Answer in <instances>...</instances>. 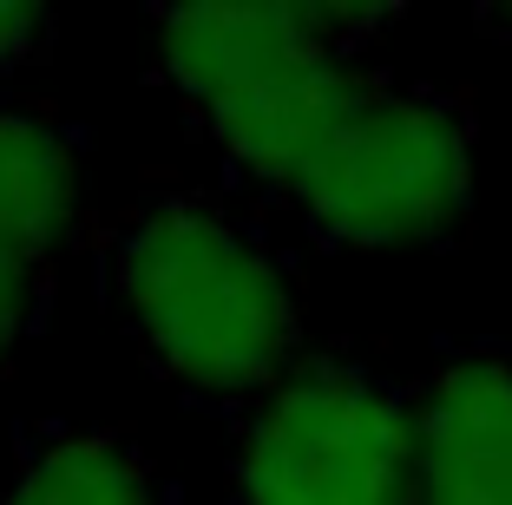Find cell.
Returning <instances> with one entry per match:
<instances>
[{
	"label": "cell",
	"mask_w": 512,
	"mask_h": 505,
	"mask_svg": "<svg viewBox=\"0 0 512 505\" xmlns=\"http://www.w3.org/2000/svg\"><path fill=\"white\" fill-rule=\"evenodd\" d=\"M46 46H53V14L33 0H0V79L46 60Z\"/></svg>",
	"instance_id": "cell-10"
},
{
	"label": "cell",
	"mask_w": 512,
	"mask_h": 505,
	"mask_svg": "<svg viewBox=\"0 0 512 505\" xmlns=\"http://www.w3.org/2000/svg\"><path fill=\"white\" fill-rule=\"evenodd\" d=\"M381 73H368L362 53H322L302 60L289 73L263 79V86L224 99L217 112H204V132L224 151V164L243 184L270 191L289 204V191L302 184V171L329 151V138L355 119V105L375 92Z\"/></svg>",
	"instance_id": "cell-6"
},
{
	"label": "cell",
	"mask_w": 512,
	"mask_h": 505,
	"mask_svg": "<svg viewBox=\"0 0 512 505\" xmlns=\"http://www.w3.org/2000/svg\"><path fill=\"white\" fill-rule=\"evenodd\" d=\"M92 263L145 368L197 407L243 414L309 355L296 276L224 191H138L92 237Z\"/></svg>",
	"instance_id": "cell-1"
},
{
	"label": "cell",
	"mask_w": 512,
	"mask_h": 505,
	"mask_svg": "<svg viewBox=\"0 0 512 505\" xmlns=\"http://www.w3.org/2000/svg\"><path fill=\"white\" fill-rule=\"evenodd\" d=\"M86 210V138L46 105H0V243L60 263Z\"/></svg>",
	"instance_id": "cell-8"
},
{
	"label": "cell",
	"mask_w": 512,
	"mask_h": 505,
	"mask_svg": "<svg viewBox=\"0 0 512 505\" xmlns=\"http://www.w3.org/2000/svg\"><path fill=\"white\" fill-rule=\"evenodd\" d=\"M486 27H493V33H499V40H506V46H512V7H493V14H486Z\"/></svg>",
	"instance_id": "cell-11"
},
{
	"label": "cell",
	"mask_w": 512,
	"mask_h": 505,
	"mask_svg": "<svg viewBox=\"0 0 512 505\" xmlns=\"http://www.w3.org/2000/svg\"><path fill=\"white\" fill-rule=\"evenodd\" d=\"M230 505H414V394L342 348L302 355L237 414Z\"/></svg>",
	"instance_id": "cell-2"
},
{
	"label": "cell",
	"mask_w": 512,
	"mask_h": 505,
	"mask_svg": "<svg viewBox=\"0 0 512 505\" xmlns=\"http://www.w3.org/2000/svg\"><path fill=\"white\" fill-rule=\"evenodd\" d=\"M46 289H53V263L14 250V243H0V374L14 368V355L27 348V335L40 328Z\"/></svg>",
	"instance_id": "cell-9"
},
{
	"label": "cell",
	"mask_w": 512,
	"mask_h": 505,
	"mask_svg": "<svg viewBox=\"0 0 512 505\" xmlns=\"http://www.w3.org/2000/svg\"><path fill=\"white\" fill-rule=\"evenodd\" d=\"M0 505H178V486L132 433L33 420L14 433Z\"/></svg>",
	"instance_id": "cell-7"
},
{
	"label": "cell",
	"mask_w": 512,
	"mask_h": 505,
	"mask_svg": "<svg viewBox=\"0 0 512 505\" xmlns=\"http://www.w3.org/2000/svg\"><path fill=\"white\" fill-rule=\"evenodd\" d=\"M375 27H388V14H375V7H302V0L165 7V14H151V73L178 92L191 119H204L224 99L302 60L362 53Z\"/></svg>",
	"instance_id": "cell-4"
},
{
	"label": "cell",
	"mask_w": 512,
	"mask_h": 505,
	"mask_svg": "<svg viewBox=\"0 0 512 505\" xmlns=\"http://www.w3.org/2000/svg\"><path fill=\"white\" fill-rule=\"evenodd\" d=\"M414 505H512V355L460 348L421 381Z\"/></svg>",
	"instance_id": "cell-5"
},
{
	"label": "cell",
	"mask_w": 512,
	"mask_h": 505,
	"mask_svg": "<svg viewBox=\"0 0 512 505\" xmlns=\"http://www.w3.org/2000/svg\"><path fill=\"white\" fill-rule=\"evenodd\" d=\"M302 223L335 250L434 243L473 204V119L427 86L375 79L355 119L289 191Z\"/></svg>",
	"instance_id": "cell-3"
}]
</instances>
